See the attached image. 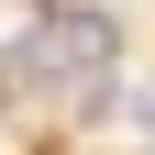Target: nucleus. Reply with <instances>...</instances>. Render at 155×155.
Instances as JSON below:
<instances>
[{
	"label": "nucleus",
	"mask_w": 155,
	"mask_h": 155,
	"mask_svg": "<svg viewBox=\"0 0 155 155\" xmlns=\"http://www.w3.org/2000/svg\"><path fill=\"white\" fill-rule=\"evenodd\" d=\"M0 100H11V78H0Z\"/></svg>",
	"instance_id": "3"
},
{
	"label": "nucleus",
	"mask_w": 155,
	"mask_h": 155,
	"mask_svg": "<svg viewBox=\"0 0 155 155\" xmlns=\"http://www.w3.org/2000/svg\"><path fill=\"white\" fill-rule=\"evenodd\" d=\"M111 11H45V22L22 33V45H11V78H22V89H78V100H89V89H111Z\"/></svg>",
	"instance_id": "1"
},
{
	"label": "nucleus",
	"mask_w": 155,
	"mask_h": 155,
	"mask_svg": "<svg viewBox=\"0 0 155 155\" xmlns=\"http://www.w3.org/2000/svg\"><path fill=\"white\" fill-rule=\"evenodd\" d=\"M133 122H144V133H155V89H133Z\"/></svg>",
	"instance_id": "2"
}]
</instances>
